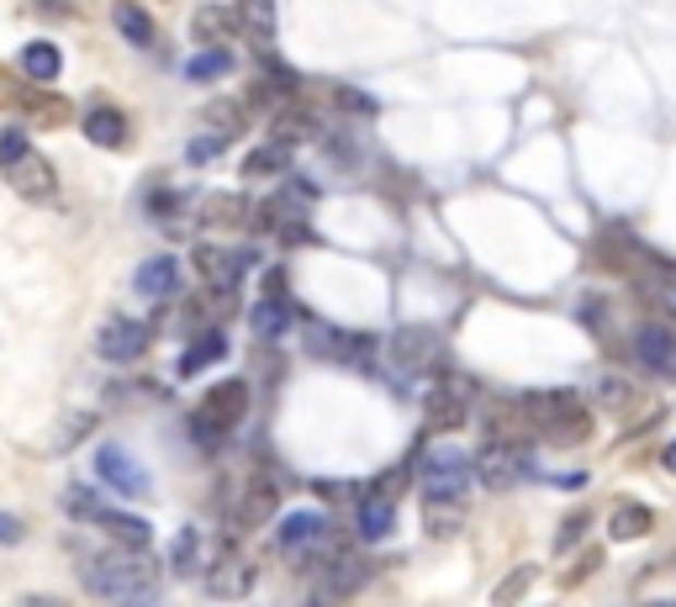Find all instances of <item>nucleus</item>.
<instances>
[{"label": "nucleus", "mask_w": 676, "mask_h": 607, "mask_svg": "<svg viewBox=\"0 0 676 607\" xmlns=\"http://www.w3.org/2000/svg\"><path fill=\"white\" fill-rule=\"evenodd\" d=\"M80 575H85V586L111 607H154V592H159L148 549H122V544H117L111 555L85 560Z\"/></svg>", "instance_id": "obj_1"}, {"label": "nucleus", "mask_w": 676, "mask_h": 607, "mask_svg": "<svg viewBox=\"0 0 676 607\" xmlns=\"http://www.w3.org/2000/svg\"><path fill=\"white\" fill-rule=\"evenodd\" d=\"M523 423L550 444H581L592 434V412L576 391H529L523 397Z\"/></svg>", "instance_id": "obj_2"}, {"label": "nucleus", "mask_w": 676, "mask_h": 607, "mask_svg": "<svg viewBox=\"0 0 676 607\" xmlns=\"http://www.w3.org/2000/svg\"><path fill=\"white\" fill-rule=\"evenodd\" d=\"M471 475H475V460L466 449L455 444H434L423 454V502H449L460 507L466 491H471Z\"/></svg>", "instance_id": "obj_3"}, {"label": "nucleus", "mask_w": 676, "mask_h": 607, "mask_svg": "<svg viewBox=\"0 0 676 607\" xmlns=\"http://www.w3.org/2000/svg\"><path fill=\"white\" fill-rule=\"evenodd\" d=\"M280 555H286V566H297V571H312L317 560H334V529H328V518L323 512H291L286 523H280Z\"/></svg>", "instance_id": "obj_4"}, {"label": "nucleus", "mask_w": 676, "mask_h": 607, "mask_svg": "<svg viewBox=\"0 0 676 607\" xmlns=\"http://www.w3.org/2000/svg\"><path fill=\"white\" fill-rule=\"evenodd\" d=\"M534 471V460H529V444H518V439H497L486 444L481 454H475V481L486 486V491H512L523 475Z\"/></svg>", "instance_id": "obj_5"}, {"label": "nucleus", "mask_w": 676, "mask_h": 607, "mask_svg": "<svg viewBox=\"0 0 676 607\" xmlns=\"http://www.w3.org/2000/svg\"><path fill=\"white\" fill-rule=\"evenodd\" d=\"M148 343H154V333H148V323H137V317H106L101 328H96V354L111 360V365L143 360Z\"/></svg>", "instance_id": "obj_6"}, {"label": "nucleus", "mask_w": 676, "mask_h": 607, "mask_svg": "<svg viewBox=\"0 0 676 607\" xmlns=\"http://www.w3.org/2000/svg\"><path fill=\"white\" fill-rule=\"evenodd\" d=\"M96 475H101L117 497H148V491H154V475L143 471V460L128 454V449H117V444H101V449H96Z\"/></svg>", "instance_id": "obj_7"}, {"label": "nucleus", "mask_w": 676, "mask_h": 607, "mask_svg": "<svg viewBox=\"0 0 676 607\" xmlns=\"http://www.w3.org/2000/svg\"><path fill=\"white\" fill-rule=\"evenodd\" d=\"M254 265V254H243V248H228V243H196V275H202L212 291H233L243 270Z\"/></svg>", "instance_id": "obj_8"}, {"label": "nucleus", "mask_w": 676, "mask_h": 607, "mask_svg": "<svg viewBox=\"0 0 676 607\" xmlns=\"http://www.w3.org/2000/svg\"><path fill=\"white\" fill-rule=\"evenodd\" d=\"M635 360L655 380H676V333L666 323H640L635 328Z\"/></svg>", "instance_id": "obj_9"}, {"label": "nucleus", "mask_w": 676, "mask_h": 607, "mask_svg": "<svg viewBox=\"0 0 676 607\" xmlns=\"http://www.w3.org/2000/svg\"><path fill=\"white\" fill-rule=\"evenodd\" d=\"M243 412H249V386H243V380H217L202 397V428L228 434V428L243 423Z\"/></svg>", "instance_id": "obj_10"}, {"label": "nucleus", "mask_w": 676, "mask_h": 607, "mask_svg": "<svg viewBox=\"0 0 676 607\" xmlns=\"http://www.w3.org/2000/svg\"><path fill=\"white\" fill-rule=\"evenodd\" d=\"M306 343H312V354H328L338 365H354V371H365L375 360V338L365 333H338V328H306Z\"/></svg>", "instance_id": "obj_11"}, {"label": "nucleus", "mask_w": 676, "mask_h": 607, "mask_svg": "<svg viewBox=\"0 0 676 607\" xmlns=\"http://www.w3.org/2000/svg\"><path fill=\"white\" fill-rule=\"evenodd\" d=\"M5 185L16 196H27V202H53L59 196V174H53V165L43 154H22L16 165H5Z\"/></svg>", "instance_id": "obj_12"}, {"label": "nucleus", "mask_w": 676, "mask_h": 607, "mask_svg": "<svg viewBox=\"0 0 676 607\" xmlns=\"http://www.w3.org/2000/svg\"><path fill=\"white\" fill-rule=\"evenodd\" d=\"M133 291L143 302H174L180 296V265L169 259V254H154V259H143L133 275Z\"/></svg>", "instance_id": "obj_13"}, {"label": "nucleus", "mask_w": 676, "mask_h": 607, "mask_svg": "<svg viewBox=\"0 0 676 607\" xmlns=\"http://www.w3.org/2000/svg\"><path fill=\"white\" fill-rule=\"evenodd\" d=\"M423 406H428V423L449 434V428H466V417H471V391L455 386V380H444V386L428 391V402Z\"/></svg>", "instance_id": "obj_14"}, {"label": "nucleus", "mask_w": 676, "mask_h": 607, "mask_svg": "<svg viewBox=\"0 0 676 607\" xmlns=\"http://www.w3.org/2000/svg\"><path fill=\"white\" fill-rule=\"evenodd\" d=\"M439 354V338H434V328H397V338H391V360H397V371H423L428 360Z\"/></svg>", "instance_id": "obj_15"}, {"label": "nucleus", "mask_w": 676, "mask_h": 607, "mask_svg": "<svg viewBox=\"0 0 676 607\" xmlns=\"http://www.w3.org/2000/svg\"><path fill=\"white\" fill-rule=\"evenodd\" d=\"M391 529H397V497L386 486H375L371 497H360V539L381 544Z\"/></svg>", "instance_id": "obj_16"}, {"label": "nucleus", "mask_w": 676, "mask_h": 607, "mask_svg": "<svg viewBox=\"0 0 676 607\" xmlns=\"http://www.w3.org/2000/svg\"><path fill=\"white\" fill-rule=\"evenodd\" d=\"M249 323H254V333L259 338H280L297 328V312H291V302H286V291H265L259 302H254V312H249Z\"/></svg>", "instance_id": "obj_17"}, {"label": "nucleus", "mask_w": 676, "mask_h": 607, "mask_svg": "<svg viewBox=\"0 0 676 607\" xmlns=\"http://www.w3.org/2000/svg\"><path fill=\"white\" fill-rule=\"evenodd\" d=\"M90 523L106 529V534L122 544V549H148V544H154V529H148L143 518H133V512H117V507H101Z\"/></svg>", "instance_id": "obj_18"}, {"label": "nucleus", "mask_w": 676, "mask_h": 607, "mask_svg": "<svg viewBox=\"0 0 676 607\" xmlns=\"http://www.w3.org/2000/svg\"><path fill=\"white\" fill-rule=\"evenodd\" d=\"M238 27H243V11L222 5V0H217V5L206 0V5H196V16H191V33L202 37L206 48H212V43H222V37H233Z\"/></svg>", "instance_id": "obj_19"}, {"label": "nucleus", "mask_w": 676, "mask_h": 607, "mask_svg": "<svg viewBox=\"0 0 676 607\" xmlns=\"http://www.w3.org/2000/svg\"><path fill=\"white\" fill-rule=\"evenodd\" d=\"M80 128H85V137H90L96 148H122V143H128V117H122V111H111V106L85 111V117H80Z\"/></svg>", "instance_id": "obj_20"}, {"label": "nucleus", "mask_w": 676, "mask_h": 607, "mask_svg": "<svg viewBox=\"0 0 676 607\" xmlns=\"http://www.w3.org/2000/svg\"><path fill=\"white\" fill-rule=\"evenodd\" d=\"M270 133H275V143H306V137H317L323 133V122H317V111H306V106H280L275 111V122H270Z\"/></svg>", "instance_id": "obj_21"}, {"label": "nucleus", "mask_w": 676, "mask_h": 607, "mask_svg": "<svg viewBox=\"0 0 676 607\" xmlns=\"http://www.w3.org/2000/svg\"><path fill=\"white\" fill-rule=\"evenodd\" d=\"M249 586H254V566L238 560V555H228L222 566L206 571V592H212V597H243Z\"/></svg>", "instance_id": "obj_22"}, {"label": "nucleus", "mask_w": 676, "mask_h": 607, "mask_svg": "<svg viewBox=\"0 0 676 607\" xmlns=\"http://www.w3.org/2000/svg\"><path fill=\"white\" fill-rule=\"evenodd\" d=\"M222 354H228V333H222V328H202V333H196V343L180 354V375L191 380V375H202L206 365H217Z\"/></svg>", "instance_id": "obj_23"}, {"label": "nucleus", "mask_w": 676, "mask_h": 607, "mask_svg": "<svg viewBox=\"0 0 676 607\" xmlns=\"http://www.w3.org/2000/svg\"><path fill=\"white\" fill-rule=\"evenodd\" d=\"M655 529V512L644 502H624V507H613V518H608V539L613 544H629V539H644Z\"/></svg>", "instance_id": "obj_24"}, {"label": "nucleus", "mask_w": 676, "mask_h": 607, "mask_svg": "<svg viewBox=\"0 0 676 607\" xmlns=\"http://www.w3.org/2000/svg\"><path fill=\"white\" fill-rule=\"evenodd\" d=\"M111 22H117V33L128 37L133 48H154V16H148L137 0H117V5H111Z\"/></svg>", "instance_id": "obj_25"}, {"label": "nucleus", "mask_w": 676, "mask_h": 607, "mask_svg": "<svg viewBox=\"0 0 676 607\" xmlns=\"http://www.w3.org/2000/svg\"><path fill=\"white\" fill-rule=\"evenodd\" d=\"M59 69H64V53H59L53 43H43V37H37V43L22 48V74H27L33 85H53V80H59Z\"/></svg>", "instance_id": "obj_26"}, {"label": "nucleus", "mask_w": 676, "mask_h": 607, "mask_svg": "<svg viewBox=\"0 0 676 607\" xmlns=\"http://www.w3.org/2000/svg\"><path fill=\"white\" fill-rule=\"evenodd\" d=\"M228 74H233V53H228L222 43L202 48V53L185 64V80H196V85H217V80H228Z\"/></svg>", "instance_id": "obj_27"}, {"label": "nucleus", "mask_w": 676, "mask_h": 607, "mask_svg": "<svg viewBox=\"0 0 676 607\" xmlns=\"http://www.w3.org/2000/svg\"><path fill=\"white\" fill-rule=\"evenodd\" d=\"M270 512H275V486H270V481H249L243 507H238V523H243V529H259Z\"/></svg>", "instance_id": "obj_28"}, {"label": "nucleus", "mask_w": 676, "mask_h": 607, "mask_svg": "<svg viewBox=\"0 0 676 607\" xmlns=\"http://www.w3.org/2000/svg\"><path fill=\"white\" fill-rule=\"evenodd\" d=\"M286 165H291V148L286 143H265V148H254L243 159V174L249 180H270V174H286Z\"/></svg>", "instance_id": "obj_29"}, {"label": "nucleus", "mask_w": 676, "mask_h": 607, "mask_svg": "<svg viewBox=\"0 0 676 607\" xmlns=\"http://www.w3.org/2000/svg\"><path fill=\"white\" fill-rule=\"evenodd\" d=\"M22 111L53 128V122H64V117H69V101H64V96H43V90H27V96H22Z\"/></svg>", "instance_id": "obj_30"}, {"label": "nucleus", "mask_w": 676, "mask_h": 607, "mask_svg": "<svg viewBox=\"0 0 676 607\" xmlns=\"http://www.w3.org/2000/svg\"><path fill=\"white\" fill-rule=\"evenodd\" d=\"M196 549H202V534H196V529H185V534L174 539V555H169V571L191 575V571H196Z\"/></svg>", "instance_id": "obj_31"}, {"label": "nucleus", "mask_w": 676, "mask_h": 607, "mask_svg": "<svg viewBox=\"0 0 676 607\" xmlns=\"http://www.w3.org/2000/svg\"><path fill=\"white\" fill-rule=\"evenodd\" d=\"M202 117H206V128H212V133H222V137H238V128H243V122H238V106L233 101L206 106Z\"/></svg>", "instance_id": "obj_32"}, {"label": "nucleus", "mask_w": 676, "mask_h": 607, "mask_svg": "<svg viewBox=\"0 0 676 607\" xmlns=\"http://www.w3.org/2000/svg\"><path fill=\"white\" fill-rule=\"evenodd\" d=\"M222 148H228V137H222V133H202V137H191L185 159H191V165H212V159H217Z\"/></svg>", "instance_id": "obj_33"}, {"label": "nucleus", "mask_w": 676, "mask_h": 607, "mask_svg": "<svg viewBox=\"0 0 676 607\" xmlns=\"http://www.w3.org/2000/svg\"><path fill=\"white\" fill-rule=\"evenodd\" d=\"M22 154H33L27 133H22V128H5V133H0V169H5V165H16Z\"/></svg>", "instance_id": "obj_34"}, {"label": "nucleus", "mask_w": 676, "mask_h": 607, "mask_svg": "<svg viewBox=\"0 0 676 607\" xmlns=\"http://www.w3.org/2000/svg\"><path fill=\"white\" fill-rule=\"evenodd\" d=\"M243 27H254L259 37H270V33H275V11H270V0H249V5H243Z\"/></svg>", "instance_id": "obj_35"}, {"label": "nucleus", "mask_w": 676, "mask_h": 607, "mask_svg": "<svg viewBox=\"0 0 676 607\" xmlns=\"http://www.w3.org/2000/svg\"><path fill=\"white\" fill-rule=\"evenodd\" d=\"M597 397H603V406H635V391H629L624 380H613V375L597 380Z\"/></svg>", "instance_id": "obj_36"}, {"label": "nucleus", "mask_w": 676, "mask_h": 607, "mask_svg": "<svg viewBox=\"0 0 676 607\" xmlns=\"http://www.w3.org/2000/svg\"><path fill=\"white\" fill-rule=\"evenodd\" d=\"M174 211H180V196H174V191H154V196H148V217L165 222V217H174Z\"/></svg>", "instance_id": "obj_37"}, {"label": "nucleus", "mask_w": 676, "mask_h": 607, "mask_svg": "<svg viewBox=\"0 0 676 607\" xmlns=\"http://www.w3.org/2000/svg\"><path fill=\"white\" fill-rule=\"evenodd\" d=\"M27 539V523L22 518H11V512H0V544L11 549V544H22Z\"/></svg>", "instance_id": "obj_38"}, {"label": "nucleus", "mask_w": 676, "mask_h": 607, "mask_svg": "<svg viewBox=\"0 0 676 607\" xmlns=\"http://www.w3.org/2000/svg\"><path fill=\"white\" fill-rule=\"evenodd\" d=\"M529 581H534V571H512V575H507V586L497 592V603H512V597H518V592H523Z\"/></svg>", "instance_id": "obj_39"}, {"label": "nucleus", "mask_w": 676, "mask_h": 607, "mask_svg": "<svg viewBox=\"0 0 676 607\" xmlns=\"http://www.w3.org/2000/svg\"><path fill=\"white\" fill-rule=\"evenodd\" d=\"M16 607H69V603H64V597H53V592H27Z\"/></svg>", "instance_id": "obj_40"}, {"label": "nucleus", "mask_w": 676, "mask_h": 607, "mask_svg": "<svg viewBox=\"0 0 676 607\" xmlns=\"http://www.w3.org/2000/svg\"><path fill=\"white\" fill-rule=\"evenodd\" d=\"M338 106H354V111H365V117L375 111V101L371 96H360V90H338Z\"/></svg>", "instance_id": "obj_41"}, {"label": "nucleus", "mask_w": 676, "mask_h": 607, "mask_svg": "<svg viewBox=\"0 0 676 607\" xmlns=\"http://www.w3.org/2000/svg\"><path fill=\"white\" fill-rule=\"evenodd\" d=\"M581 529H587V518H571V523L560 529V549H571V544H576V534H581Z\"/></svg>", "instance_id": "obj_42"}, {"label": "nucleus", "mask_w": 676, "mask_h": 607, "mask_svg": "<svg viewBox=\"0 0 676 607\" xmlns=\"http://www.w3.org/2000/svg\"><path fill=\"white\" fill-rule=\"evenodd\" d=\"M661 465H666V471H676V439L666 444V454H661Z\"/></svg>", "instance_id": "obj_43"}, {"label": "nucleus", "mask_w": 676, "mask_h": 607, "mask_svg": "<svg viewBox=\"0 0 676 607\" xmlns=\"http://www.w3.org/2000/svg\"><path fill=\"white\" fill-rule=\"evenodd\" d=\"M661 607H676V603H661Z\"/></svg>", "instance_id": "obj_44"}, {"label": "nucleus", "mask_w": 676, "mask_h": 607, "mask_svg": "<svg viewBox=\"0 0 676 607\" xmlns=\"http://www.w3.org/2000/svg\"><path fill=\"white\" fill-rule=\"evenodd\" d=\"M672 291H676V280H672Z\"/></svg>", "instance_id": "obj_45"}]
</instances>
